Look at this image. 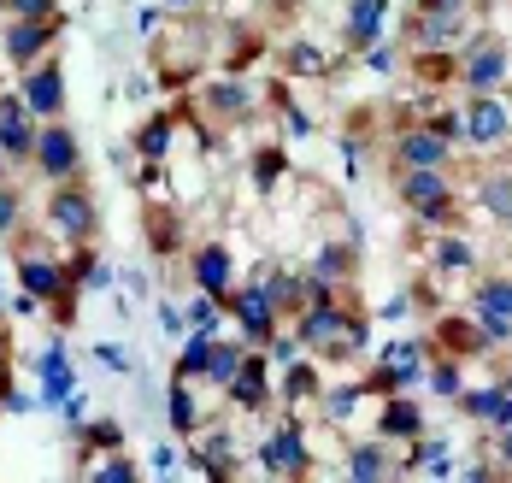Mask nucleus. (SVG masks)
Segmentation results:
<instances>
[{
    "instance_id": "b1692460",
    "label": "nucleus",
    "mask_w": 512,
    "mask_h": 483,
    "mask_svg": "<svg viewBox=\"0 0 512 483\" xmlns=\"http://www.w3.org/2000/svg\"><path fill=\"white\" fill-rule=\"evenodd\" d=\"M383 430H389V436H412V430H418V407H412V401H389Z\"/></svg>"
},
{
    "instance_id": "58836bf2",
    "label": "nucleus",
    "mask_w": 512,
    "mask_h": 483,
    "mask_svg": "<svg viewBox=\"0 0 512 483\" xmlns=\"http://www.w3.org/2000/svg\"><path fill=\"white\" fill-rule=\"evenodd\" d=\"M277 165H283L277 154H259V165H254V171H259V183H271V177H277Z\"/></svg>"
},
{
    "instance_id": "39448f33",
    "label": "nucleus",
    "mask_w": 512,
    "mask_h": 483,
    "mask_svg": "<svg viewBox=\"0 0 512 483\" xmlns=\"http://www.w3.org/2000/svg\"><path fill=\"white\" fill-rule=\"evenodd\" d=\"M259 460H265V472H271V478H301V472H307V442H301V430L283 425L271 442H265V454H259Z\"/></svg>"
},
{
    "instance_id": "c85d7f7f",
    "label": "nucleus",
    "mask_w": 512,
    "mask_h": 483,
    "mask_svg": "<svg viewBox=\"0 0 512 483\" xmlns=\"http://www.w3.org/2000/svg\"><path fill=\"white\" fill-rule=\"evenodd\" d=\"M436 260H442L448 271H460V266H471V248H465V242H442V254H436Z\"/></svg>"
},
{
    "instance_id": "2f4dec72",
    "label": "nucleus",
    "mask_w": 512,
    "mask_h": 483,
    "mask_svg": "<svg viewBox=\"0 0 512 483\" xmlns=\"http://www.w3.org/2000/svg\"><path fill=\"white\" fill-rule=\"evenodd\" d=\"M189 319H195V330H212V324H218V307L206 301V289H201V301H195V313H189Z\"/></svg>"
},
{
    "instance_id": "6ab92c4d",
    "label": "nucleus",
    "mask_w": 512,
    "mask_h": 483,
    "mask_svg": "<svg viewBox=\"0 0 512 483\" xmlns=\"http://www.w3.org/2000/svg\"><path fill=\"white\" fill-rule=\"evenodd\" d=\"M383 472H389L383 448H354V454H348V478H354V483H377Z\"/></svg>"
},
{
    "instance_id": "9d476101",
    "label": "nucleus",
    "mask_w": 512,
    "mask_h": 483,
    "mask_svg": "<svg viewBox=\"0 0 512 483\" xmlns=\"http://www.w3.org/2000/svg\"><path fill=\"white\" fill-rule=\"evenodd\" d=\"M0 148H6L12 160L36 154V130H30V107H24V95H18V101H0Z\"/></svg>"
},
{
    "instance_id": "79ce46f5",
    "label": "nucleus",
    "mask_w": 512,
    "mask_h": 483,
    "mask_svg": "<svg viewBox=\"0 0 512 483\" xmlns=\"http://www.w3.org/2000/svg\"><path fill=\"white\" fill-rule=\"evenodd\" d=\"M424 12H460V0H418Z\"/></svg>"
},
{
    "instance_id": "20e7f679",
    "label": "nucleus",
    "mask_w": 512,
    "mask_h": 483,
    "mask_svg": "<svg viewBox=\"0 0 512 483\" xmlns=\"http://www.w3.org/2000/svg\"><path fill=\"white\" fill-rule=\"evenodd\" d=\"M53 42V18H12V30H6V59L12 65H36V59L48 54Z\"/></svg>"
},
{
    "instance_id": "cd10ccee",
    "label": "nucleus",
    "mask_w": 512,
    "mask_h": 483,
    "mask_svg": "<svg viewBox=\"0 0 512 483\" xmlns=\"http://www.w3.org/2000/svg\"><path fill=\"white\" fill-rule=\"evenodd\" d=\"M354 401H359V389H336V395H330L324 407H330V419L342 425V419H354Z\"/></svg>"
},
{
    "instance_id": "f3484780",
    "label": "nucleus",
    "mask_w": 512,
    "mask_h": 483,
    "mask_svg": "<svg viewBox=\"0 0 512 483\" xmlns=\"http://www.w3.org/2000/svg\"><path fill=\"white\" fill-rule=\"evenodd\" d=\"M383 12H389V0H354V12H348V36H354L359 48H365V42L377 36Z\"/></svg>"
},
{
    "instance_id": "f8f14e48",
    "label": "nucleus",
    "mask_w": 512,
    "mask_h": 483,
    "mask_svg": "<svg viewBox=\"0 0 512 483\" xmlns=\"http://www.w3.org/2000/svg\"><path fill=\"white\" fill-rule=\"evenodd\" d=\"M65 395H71V360L53 342L48 354H42V407H65Z\"/></svg>"
},
{
    "instance_id": "a19ab883",
    "label": "nucleus",
    "mask_w": 512,
    "mask_h": 483,
    "mask_svg": "<svg viewBox=\"0 0 512 483\" xmlns=\"http://www.w3.org/2000/svg\"><path fill=\"white\" fill-rule=\"evenodd\" d=\"M159 324H165V330L177 336V330H183V313H177V307H159Z\"/></svg>"
},
{
    "instance_id": "7c9ffc66",
    "label": "nucleus",
    "mask_w": 512,
    "mask_h": 483,
    "mask_svg": "<svg viewBox=\"0 0 512 483\" xmlns=\"http://www.w3.org/2000/svg\"><path fill=\"white\" fill-rule=\"evenodd\" d=\"M218 112H248V89H218Z\"/></svg>"
},
{
    "instance_id": "6e6552de",
    "label": "nucleus",
    "mask_w": 512,
    "mask_h": 483,
    "mask_svg": "<svg viewBox=\"0 0 512 483\" xmlns=\"http://www.w3.org/2000/svg\"><path fill=\"white\" fill-rule=\"evenodd\" d=\"M401 195H407L418 213H430V218H442L448 213V183L436 177V165H412L407 171V183H401Z\"/></svg>"
},
{
    "instance_id": "5701e85b",
    "label": "nucleus",
    "mask_w": 512,
    "mask_h": 483,
    "mask_svg": "<svg viewBox=\"0 0 512 483\" xmlns=\"http://www.w3.org/2000/svg\"><path fill=\"white\" fill-rule=\"evenodd\" d=\"M236 366H242V354H236L230 342H212V354H206V372H201V377H212V383H230V377H236Z\"/></svg>"
},
{
    "instance_id": "aec40b11",
    "label": "nucleus",
    "mask_w": 512,
    "mask_h": 483,
    "mask_svg": "<svg viewBox=\"0 0 512 483\" xmlns=\"http://www.w3.org/2000/svg\"><path fill=\"white\" fill-rule=\"evenodd\" d=\"M477 201H483L489 213H501V218H507V230H512V177H483Z\"/></svg>"
},
{
    "instance_id": "412c9836",
    "label": "nucleus",
    "mask_w": 512,
    "mask_h": 483,
    "mask_svg": "<svg viewBox=\"0 0 512 483\" xmlns=\"http://www.w3.org/2000/svg\"><path fill=\"white\" fill-rule=\"evenodd\" d=\"M206 354H212V330H195L189 348L177 354V377H201L206 372Z\"/></svg>"
},
{
    "instance_id": "393cba45",
    "label": "nucleus",
    "mask_w": 512,
    "mask_h": 483,
    "mask_svg": "<svg viewBox=\"0 0 512 483\" xmlns=\"http://www.w3.org/2000/svg\"><path fill=\"white\" fill-rule=\"evenodd\" d=\"M95 478H101V483H136L142 472H136L124 454H112V460H101V466H95Z\"/></svg>"
},
{
    "instance_id": "1a4fd4ad",
    "label": "nucleus",
    "mask_w": 512,
    "mask_h": 483,
    "mask_svg": "<svg viewBox=\"0 0 512 483\" xmlns=\"http://www.w3.org/2000/svg\"><path fill=\"white\" fill-rule=\"evenodd\" d=\"M24 107L36 112V118H53V112L65 107V77H59V65H36V71L24 77Z\"/></svg>"
},
{
    "instance_id": "f704fd0d",
    "label": "nucleus",
    "mask_w": 512,
    "mask_h": 483,
    "mask_svg": "<svg viewBox=\"0 0 512 483\" xmlns=\"http://www.w3.org/2000/svg\"><path fill=\"white\" fill-rule=\"evenodd\" d=\"M483 336H489V342H507V336H512V319H483Z\"/></svg>"
},
{
    "instance_id": "7ed1b4c3",
    "label": "nucleus",
    "mask_w": 512,
    "mask_h": 483,
    "mask_svg": "<svg viewBox=\"0 0 512 483\" xmlns=\"http://www.w3.org/2000/svg\"><path fill=\"white\" fill-rule=\"evenodd\" d=\"M460 130L477 142V148H495V142H507V130H512V112L495 101V95H477L471 107H465L460 118Z\"/></svg>"
},
{
    "instance_id": "0eeeda50",
    "label": "nucleus",
    "mask_w": 512,
    "mask_h": 483,
    "mask_svg": "<svg viewBox=\"0 0 512 483\" xmlns=\"http://www.w3.org/2000/svg\"><path fill=\"white\" fill-rule=\"evenodd\" d=\"M501 77H507V48L489 42V36H477V42L465 48V83H471V89H495Z\"/></svg>"
},
{
    "instance_id": "72a5a7b5",
    "label": "nucleus",
    "mask_w": 512,
    "mask_h": 483,
    "mask_svg": "<svg viewBox=\"0 0 512 483\" xmlns=\"http://www.w3.org/2000/svg\"><path fill=\"white\" fill-rule=\"evenodd\" d=\"M77 283H83V289H106V283H112V271H106V266H83Z\"/></svg>"
},
{
    "instance_id": "4468645a",
    "label": "nucleus",
    "mask_w": 512,
    "mask_h": 483,
    "mask_svg": "<svg viewBox=\"0 0 512 483\" xmlns=\"http://www.w3.org/2000/svg\"><path fill=\"white\" fill-rule=\"evenodd\" d=\"M230 401H236V407H265V366H259V360H242V366H236Z\"/></svg>"
},
{
    "instance_id": "c9c22d12",
    "label": "nucleus",
    "mask_w": 512,
    "mask_h": 483,
    "mask_svg": "<svg viewBox=\"0 0 512 483\" xmlns=\"http://www.w3.org/2000/svg\"><path fill=\"white\" fill-rule=\"evenodd\" d=\"M436 395H460V377H454V366H442V372H436Z\"/></svg>"
},
{
    "instance_id": "bb28decb",
    "label": "nucleus",
    "mask_w": 512,
    "mask_h": 483,
    "mask_svg": "<svg viewBox=\"0 0 512 483\" xmlns=\"http://www.w3.org/2000/svg\"><path fill=\"white\" fill-rule=\"evenodd\" d=\"M136 142H142V154H165V142H171V124H165V118H159V124H148V130H142V136H136Z\"/></svg>"
},
{
    "instance_id": "e433bc0d",
    "label": "nucleus",
    "mask_w": 512,
    "mask_h": 483,
    "mask_svg": "<svg viewBox=\"0 0 512 483\" xmlns=\"http://www.w3.org/2000/svg\"><path fill=\"white\" fill-rule=\"evenodd\" d=\"M12 218H18V201H12V195H6V189H0V236H6V230H12Z\"/></svg>"
},
{
    "instance_id": "2eb2a0df",
    "label": "nucleus",
    "mask_w": 512,
    "mask_h": 483,
    "mask_svg": "<svg viewBox=\"0 0 512 483\" xmlns=\"http://www.w3.org/2000/svg\"><path fill=\"white\" fill-rule=\"evenodd\" d=\"M18 277H24V289H30L36 301H42V295H59V289H65V271L53 266V260H24V266H18Z\"/></svg>"
},
{
    "instance_id": "dca6fc26",
    "label": "nucleus",
    "mask_w": 512,
    "mask_h": 483,
    "mask_svg": "<svg viewBox=\"0 0 512 483\" xmlns=\"http://www.w3.org/2000/svg\"><path fill=\"white\" fill-rule=\"evenodd\" d=\"M442 154H448V142L436 130H412L407 142H401V160L407 165H442Z\"/></svg>"
},
{
    "instance_id": "a211bd4d",
    "label": "nucleus",
    "mask_w": 512,
    "mask_h": 483,
    "mask_svg": "<svg viewBox=\"0 0 512 483\" xmlns=\"http://www.w3.org/2000/svg\"><path fill=\"white\" fill-rule=\"evenodd\" d=\"M195 425H201V413H195V395H189V377H177V383H171V430H183V436H189Z\"/></svg>"
},
{
    "instance_id": "a878e982",
    "label": "nucleus",
    "mask_w": 512,
    "mask_h": 483,
    "mask_svg": "<svg viewBox=\"0 0 512 483\" xmlns=\"http://www.w3.org/2000/svg\"><path fill=\"white\" fill-rule=\"evenodd\" d=\"M265 295H271V307H295V301H301V283H295V277H271Z\"/></svg>"
},
{
    "instance_id": "f03ea898",
    "label": "nucleus",
    "mask_w": 512,
    "mask_h": 483,
    "mask_svg": "<svg viewBox=\"0 0 512 483\" xmlns=\"http://www.w3.org/2000/svg\"><path fill=\"white\" fill-rule=\"evenodd\" d=\"M48 224L65 236V242H83L89 230H95V201L83 195V189H59L48 201Z\"/></svg>"
},
{
    "instance_id": "473e14b6",
    "label": "nucleus",
    "mask_w": 512,
    "mask_h": 483,
    "mask_svg": "<svg viewBox=\"0 0 512 483\" xmlns=\"http://www.w3.org/2000/svg\"><path fill=\"white\" fill-rule=\"evenodd\" d=\"M289 65H295V71H318V65H324V54H318V48H295V54H289Z\"/></svg>"
},
{
    "instance_id": "423d86ee",
    "label": "nucleus",
    "mask_w": 512,
    "mask_h": 483,
    "mask_svg": "<svg viewBox=\"0 0 512 483\" xmlns=\"http://www.w3.org/2000/svg\"><path fill=\"white\" fill-rule=\"evenodd\" d=\"M36 165H42L48 177H71V171H77V136H71L65 124L36 130Z\"/></svg>"
},
{
    "instance_id": "ddd939ff",
    "label": "nucleus",
    "mask_w": 512,
    "mask_h": 483,
    "mask_svg": "<svg viewBox=\"0 0 512 483\" xmlns=\"http://www.w3.org/2000/svg\"><path fill=\"white\" fill-rule=\"evenodd\" d=\"M195 283H201L206 295H224L230 289V254L224 248H201L195 254Z\"/></svg>"
},
{
    "instance_id": "a18cd8bd",
    "label": "nucleus",
    "mask_w": 512,
    "mask_h": 483,
    "mask_svg": "<svg viewBox=\"0 0 512 483\" xmlns=\"http://www.w3.org/2000/svg\"><path fill=\"white\" fill-rule=\"evenodd\" d=\"M165 6H195V0H165Z\"/></svg>"
},
{
    "instance_id": "4be33fe9",
    "label": "nucleus",
    "mask_w": 512,
    "mask_h": 483,
    "mask_svg": "<svg viewBox=\"0 0 512 483\" xmlns=\"http://www.w3.org/2000/svg\"><path fill=\"white\" fill-rule=\"evenodd\" d=\"M477 313L483 319H512V283H483L477 289Z\"/></svg>"
},
{
    "instance_id": "4c0bfd02",
    "label": "nucleus",
    "mask_w": 512,
    "mask_h": 483,
    "mask_svg": "<svg viewBox=\"0 0 512 483\" xmlns=\"http://www.w3.org/2000/svg\"><path fill=\"white\" fill-rule=\"evenodd\" d=\"M171 472H177V454H171V448H159V454H154V478H171Z\"/></svg>"
},
{
    "instance_id": "c756f323",
    "label": "nucleus",
    "mask_w": 512,
    "mask_h": 483,
    "mask_svg": "<svg viewBox=\"0 0 512 483\" xmlns=\"http://www.w3.org/2000/svg\"><path fill=\"white\" fill-rule=\"evenodd\" d=\"M18 18H53V0H6Z\"/></svg>"
},
{
    "instance_id": "9b49d317",
    "label": "nucleus",
    "mask_w": 512,
    "mask_h": 483,
    "mask_svg": "<svg viewBox=\"0 0 512 483\" xmlns=\"http://www.w3.org/2000/svg\"><path fill=\"white\" fill-rule=\"evenodd\" d=\"M236 324L254 336V342H271V324H277V307L265 289H236Z\"/></svg>"
},
{
    "instance_id": "f257e3e1",
    "label": "nucleus",
    "mask_w": 512,
    "mask_h": 483,
    "mask_svg": "<svg viewBox=\"0 0 512 483\" xmlns=\"http://www.w3.org/2000/svg\"><path fill=\"white\" fill-rule=\"evenodd\" d=\"M301 342L307 348H324V354H359V342H365V330H359L354 319H342L336 307H312L307 324H301Z\"/></svg>"
},
{
    "instance_id": "c03bdc74",
    "label": "nucleus",
    "mask_w": 512,
    "mask_h": 483,
    "mask_svg": "<svg viewBox=\"0 0 512 483\" xmlns=\"http://www.w3.org/2000/svg\"><path fill=\"white\" fill-rule=\"evenodd\" d=\"M507 436H501V454H507V466H512V425H501Z\"/></svg>"
},
{
    "instance_id": "ea45409f",
    "label": "nucleus",
    "mask_w": 512,
    "mask_h": 483,
    "mask_svg": "<svg viewBox=\"0 0 512 483\" xmlns=\"http://www.w3.org/2000/svg\"><path fill=\"white\" fill-rule=\"evenodd\" d=\"M289 395H295V401H301V395H312V372H295V377H289Z\"/></svg>"
},
{
    "instance_id": "37998d69",
    "label": "nucleus",
    "mask_w": 512,
    "mask_h": 483,
    "mask_svg": "<svg viewBox=\"0 0 512 483\" xmlns=\"http://www.w3.org/2000/svg\"><path fill=\"white\" fill-rule=\"evenodd\" d=\"M0 395H6V336H0Z\"/></svg>"
}]
</instances>
